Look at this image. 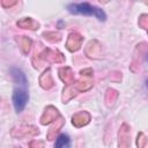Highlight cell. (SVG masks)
<instances>
[{
  "label": "cell",
  "instance_id": "6da1fadb",
  "mask_svg": "<svg viewBox=\"0 0 148 148\" xmlns=\"http://www.w3.org/2000/svg\"><path fill=\"white\" fill-rule=\"evenodd\" d=\"M67 9L72 14H81V15H87V16H95L99 21H105L106 20V14L103 9L99 7L92 6L88 2H81V3H69L67 6Z\"/></svg>",
  "mask_w": 148,
  "mask_h": 148
},
{
  "label": "cell",
  "instance_id": "7a4b0ae2",
  "mask_svg": "<svg viewBox=\"0 0 148 148\" xmlns=\"http://www.w3.org/2000/svg\"><path fill=\"white\" fill-rule=\"evenodd\" d=\"M28 98H29V96H28V92H27V90L24 88L18 87V88L14 89V92H13V105H14V108H15V110L17 112H21L25 108V105L28 103Z\"/></svg>",
  "mask_w": 148,
  "mask_h": 148
},
{
  "label": "cell",
  "instance_id": "3957f363",
  "mask_svg": "<svg viewBox=\"0 0 148 148\" xmlns=\"http://www.w3.org/2000/svg\"><path fill=\"white\" fill-rule=\"evenodd\" d=\"M54 148H71V139L67 134H60L54 143Z\"/></svg>",
  "mask_w": 148,
  "mask_h": 148
},
{
  "label": "cell",
  "instance_id": "5b68a950",
  "mask_svg": "<svg viewBox=\"0 0 148 148\" xmlns=\"http://www.w3.org/2000/svg\"><path fill=\"white\" fill-rule=\"evenodd\" d=\"M146 86H147V88H148V80L146 81Z\"/></svg>",
  "mask_w": 148,
  "mask_h": 148
},
{
  "label": "cell",
  "instance_id": "277c9868",
  "mask_svg": "<svg viewBox=\"0 0 148 148\" xmlns=\"http://www.w3.org/2000/svg\"><path fill=\"white\" fill-rule=\"evenodd\" d=\"M12 75H13V77L15 79L16 82H18V83H21V84H23V86L27 84L25 75L23 74V72H22L21 69H18V68H13V69H12Z\"/></svg>",
  "mask_w": 148,
  "mask_h": 148
}]
</instances>
